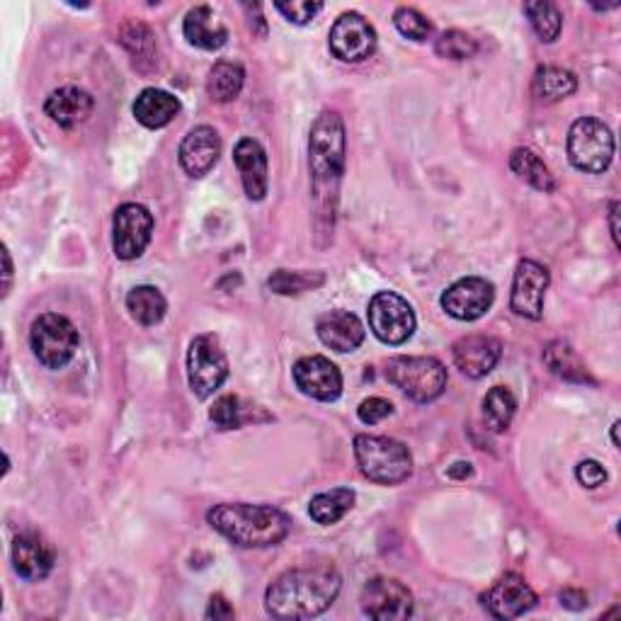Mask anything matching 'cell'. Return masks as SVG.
<instances>
[{"instance_id":"3957f363","label":"cell","mask_w":621,"mask_h":621,"mask_svg":"<svg viewBox=\"0 0 621 621\" xmlns=\"http://www.w3.org/2000/svg\"><path fill=\"white\" fill-rule=\"evenodd\" d=\"M345 122L337 112H323L311 126L309 136V166L313 195L328 212L335 209L337 187L345 175Z\"/></svg>"},{"instance_id":"bcb514c9","label":"cell","mask_w":621,"mask_h":621,"mask_svg":"<svg viewBox=\"0 0 621 621\" xmlns=\"http://www.w3.org/2000/svg\"><path fill=\"white\" fill-rule=\"evenodd\" d=\"M617 430H619V420H617V423L612 425V444H614V447H619V437H617Z\"/></svg>"},{"instance_id":"ac0fdd59","label":"cell","mask_w":621,"mask_h":621,"mask_svg":"<svg viewBox=\"0 0 621 621\" xmlns=\"http://www.w3.org/2000/svg\"><path fill=\"white\" fill-rule=\"evenodd\" d=\"M221 156V136L214 126H195L180 144V166L192 178L204 175L217 166Z\"/></svg>"},{"instance_id":"e0dca14e","label":"cell","mask_w":621,"mask_h":621,"mask_svg":"<svg viewBox=\"0 0 621 621\" xmlns=\"http://www.w3.org/2000/svg\"><path fill=\"white\" fill-rule=\"evenodd\" d=\"M502 355L500 340L490 335H466L452 347L454 365L468 379H484L496 369Z\"/></svg>"},{"instance_id":"484cf974","label":"cell","mask_w":621,"mask_h":621,"mask_svg":"<svg viewBox=\"0 0 621 621\" xmlns=\"http://www.w3.org/2000/svg\"><path fill=\"white\" fill-rule=\"evenodd\" d=\"M510 168L512 173L518 175L520 180H524L526 185H532L534 190L539 192H556V178L554 173L546 168V163L539 158L534 151L530 148H514L512 156H510Z\"/></svg>"},{"instance_id":"2e32d148","label":"cell","mask_w":621,"mask_h":621,"mask_svg":"<svg viewBox=\"0 0 621 621\" xmlns=\"http://www.w3.org/2000/svg\"><path fill=\"white\" fill-rule=\"evenodd\" d=\"M480 602H484L490 617L518 619L536 605V592L518 573H506L494 583V588L480 595Z\"/></svg>"},{"instance_id":"8992f818","label":"cell","mask_w":621,"mask_h":621,"mask_svg":"<svg viewBox=\"0 0 621 621\" xmlns=\"http://www.w3.org/2000/svg\"><path fill=\"white\" fill-rule=\"evenodd\" d=\"M614 158V136L597 117H580L568 132V160L583 173L600 175Z\"/></svg>"},{"instance_id":"4dcf8cb0","label":"cell","mask_w":621,"mask_h":621,"mask_svg":"<svg viewBox=\"0 0 621 621\" xmlns=\"http://www.w3.org/2000/svg\"><path fill=\"white\" fill-rule=\"evenodd\" d=\"M518 410V398L508 386H494L484 398V423L490 432H506Z\"/></svg>"},{"instance_id":"d6a6232c","label":"cell","mask_w":621,"mask_h":621,"mask_svg":"<svg viewBox=\"0 0 621 621\" xmlns=\"http://www.w3.org/2000/svg\"><path fill=\"white\" fill-rule=\"evenodd\" d=\"M524 15L530 18L539 40L546 42V44L558 40L561 27H564V15H561V10L554 3H548V0H534V3H524Z\"/></svg>"},{"instance_id":"ab89813d","label":"cell","mask_w":621,"mask_h":621,"mask_svg":"<svg viewBox=\"0 0 621 621\" xmlns=\"http://www.w3.org/2000/svg\"><path fill=\"white\" fill-rule=\"evenodd\" d=\"M576 478H578V484L585 488H600L607 480V472L600 462L588 459L576 466Z\"/></svg>"},{"instance_id":"f35d334b","label":"cell","mask_w":621,"mask_h":621,"mask_svg":"<svg viewBox=\"0 0 621 621\" xmlns=\"http://www.w3.org/2000/svg\"><path fill=\"white\" fill-rule=\"evenodd\" d=\"M357 415L365 425H377L381 420H386L389 415H393V406L391 401H386V398H367V401H362L357 408Z\"/></svg>"},{"instance_id":"ba28073f","label":"cell","mask_w":621,"mask_h":621,"mask_svg":"<svg viewBox=\"0 0 621 621\" xmlns=\"http://www.w3.org/2000/svg\"><path fill=\"white\" fill-rule=\"evenodd\" d=\"M229 379V359L217 335H197L187 350V381L197 398L214 396Z\"/></svg>"},{"instance_id":"f1b7e54d","label":"cell","mask_w":621,"mask_h":621,"mask_svg":"<svg viewBox=\"0 0 621 621\" xmlns=\"http://www.w3.org/2000/svg\"><path fill=\"white\" fill-rule=\"evenodd\" d=\"M532 90L542 102H558V100H566L568 96H573V92L578 90V78L570 71H566V68L542 66L534 74Z\"/></svg>"},{"instance_id":"e575fe53","label":"cell","mask_w":621,"mask_h":621,"mask_svg":"<svg viewBox=\"0 0 621 621\" xmlns=\"http://www.w3.org/2000/svg\"><path fill=\"white\" fill-rule=\"evenodd\" d=\"M435 52L442 58H450V62H466V58H472L478 52V44L472 34L462 30H450L437 40Z\"/></svg>"},{"instance_id":"b9f144b4","label":"cell","mask_w":621,"mask_h":621,"mask_svg":"<svg viewBox=\"0 0 621 621\" xmlns=\"http://www.w3.org/2000/svg\"><path fill=\"white\" fill-rule=\"evenodd\" d=\"M558 600H561V605H564V607L576 609V612H578V609H583V607H588V595H585L583 590H573V588L561 590Z\"/></svg>"},{"instance_id":"1f68e13d","label":"cell","mask_w":621,"mask_h":621,"mask_svg":"<svg viewBox=\"0 0 621 621\" xmlns=\"http://www.w3.org/2000/svg\"><path fill=\"white\" fill-rule=\"evenodd\" d=\"M325 285L323 273H307V269H277L273 277L267 279V287L275 291V295L282 297H297L303 291L319 289Z\"/></svg>"},{"instance_id":"7a4b0ae2","label":"cell","mask_w":621,"mask_h":621,"mask_svg":"<svg viewBox=\"0 0 621 621\" xmlns=\"http://www.w3.org/2000/svg\"><path fill=\"white\" fill-rule=\"evenodd\" d=\"M207 522L241 548H267L285 542L291 532V518L273 506L251 502H221L207 512Z\"/></svg>"},{"instance_id":"d590c367","label":"cell","mask_w":621,"mask_h":621,"mask_svg":"<svg viewBox=\"0 0 621 621\" xmlns=\"http://www.w3.org/2000/svg\"><path fill=\"white\" fill-rule=\"evenodd\" d=\"M393 25L403 37L413 42H425L432 34V22L415 8H398L393 13Z\"/></svg>"},{"instance_id":"d6986e66","label":"cell","mask_w":621,"mask_h":621,"mask_svg":"<svg viewBox=\"0 0 621 621\" xmlns=\"http://www.w3.org/2000/svg\"><path fill=\"white\" fill-rule=\"evenodd\" d=\"M233 163L241 173L243 190L248 195L251 202H263L267 197V154L260 146V142H255L251 136H243L241 142L233 148Z\"/></svg>"},{"instance_id":"603a6c76","label":"cell","mask_w":621,"mask_h":621,"mask_svg":"<svg viewBox=\"0 0 621 621\" xmlns=\"http://www.w3.org/2000/svg\"><path fill=\"white\" fill-rule=\"evenodd\" d=\"M182 34L187 42L204 52H217L229 42V30L214 18V10L209 5H195L185 15Z\"/></svg>"},{"instance_id":"5bb4252c","label":"cell","mask_w":621,"mask_h":621,"mask_svg":"<svg viewBox=\"0 0 621 621\" xmlns=\"http://www.w3.org/2000/svg\"><path fill=\"white\" fill-rule=\"evenodd\" d=\"M496 301V287L484 277H464L444 291L440 303L456 321H478Z\"/></svg>"},{"instance_id":"83f0119b","label":"cell","mask_w":621,"mask_h":621,"mask_svg":"<svg viewBox=\"0 0 621 621\" xmlns=\"http://www.w3.org/2000/svg\"><path fill=\"white\" fill-rule=\"evenodd\" d=\"M355 490L353 488H335L328 490V494H319L311 498L309 502V514L313 522H319L323 526L337 524L345 514L355 508Z\"/></svg>"},{"instance_id":"44dd1931","label":"cell","mask_w":621,"mask_h":621,"mask_svg":"<svg viewBox=\"0 0 621 621\" xmlns=\"http://www.w3.org/2000/svg\"><path fill=\"white\" fill-rule=\"evenodd\" d=\"M315 333H319L321 343L335 353H355L365 343V325L350 311L323 313L315 323Z\"/></svg>"},{"instance_id":"4fadbf2b","label":"cell","mask_w":621,"mask_h":621,"mask_svg":"<svg viewBox=\"0 0 621 621\" xmlns=\"http://www.w3.org/2000/svg\"><path fill=\"white\" fill-rule=\"evenodd\" d=\"M548 269L534 260H520L514 269L510 309L522 319L539 321L544 315V297L548 289Z\"/></svg>"},{"instance_id":"ee69618b","label":"cell","mask_w":621,"mask_h":621,"mask_svg":"<svg viewBox=\"0 0 621 621\" xmlns=\"http://www.w3.org/2000/svg\"><path fill=\"white\" fill-rule=\"evenodd\" d=\"M472 474H474L472 464H464V462L454 464V466L450 468V476H452V478H466V476H472Z\"/></svg>"},{"instance_id":"7402d4cb","label":"cell","mask_w":621,"mask_h":621,"mask_svg":"<svg viewBox=\"0 0 621 621\" xmlns=\"http://www.w3.org/2000/svg\"><path fill=\"white\" fill-rule=\"evenodd\" d=\"M92 110H96V100H92L88 90L76 86L54 90L44 102L46 117L64 129H74L78 124H84L92 114Z\"/></svg>"},{"instance_id":"277c9868","label":"cell","mask_w":621,"mask_h":621,"mask_svg":"<svg viewBox=\"0 0 621 621\" xmlns=\"http://www.w3.org/2000/svg\"><path fill=\"white\" fill-rule=\"evenodd\" d=\"M355 459L362 476L379 486H398L413 474V456H410V450L403 442L393 437L357 435Z\"/></svg>"},{"instance_id":"60d3db41","label":"cell","mask_w":621,"mask_h":621,"mask_svg":"<svg viewBox=\"0 0 621 621\" xmlns=\"http://www.w3.org/2000/svg\"><path fill=\"white\" fill-rule=\"evenodd\" d=\"M207 619H233V607L224 595H214L207 607Z\"/></svg>"},{"instance_id":"d4e9b609","label":"cell","mask_w":621,"mask_h":621,"mask_svg":"<svg viewBox=\"0 0 621 621\" xmlns=\"http://www.w3.org/2000/svg\"><path fill=\"white\" fill-rule=\"evenodd\" d=\"M245 84V68L239 62L221 58L212 66L207 78V92L214 102H231L241 96Z\"/></svg>"},{"instance_id":"f6af8a7d","label":"cell","mask_w":621,"mask_h":621,"mask_svg":"<svg viewBox=\"0 0 621 621\" xmlns=\"http://www.w3.org/2000/svg\"><path fill=\"white\" fill-rule=\"evenodd\" d=\"M3 260H5V295L10 291V282H13V263H10V253L3 248Z\"/></svg>"},{"instance_id":"836d02e7","label":"cell","mask_w":621,"mask_h":621,"mask_svg":"<svg viewBox=\"0 0 621 621\" xmlns=\"http://www.w3.org/2000/svg\"><path fill=\"white\" fill-rule=\"evenodd\" d=\"M209 420H212L214 428L219 430H239L248 420H253V410L248 406H243L239 396H221L214 401V406L209 408Z\"/></svg>"},{"instance_id":"cb8c5ba5","label":"cell","mask_w":621,"mask_h":621,"mask_svg":"<svg viewBox=\"0 0 621 621\" xmlns=\"http://www.w3.org/2000/svg\"><path fill=\"white\" fill-rule=\"evenodd\" d=\"M132 112L138 124H144L146 129H160V126H168L175 117H178L180 100L168 90L146 88L138 92Z\"/></svg>"},{"instance_id":"30bf717a","label":"cell","mask_w":621,"mask_h":621,"mask_svg":"<svg viewBox=\"0 0 621 621\" xmlns=\"http://www.w3.org/2000/svg\"><path fill=\"white\" fill-rule=\"evenodd\" d=\"M154 233V214L144 204L126 202L114 212L112 219V251L120 260L142 257Z\"/></svg>"},{"instance_id":"52a82bcc","label":"cell","mask_w":621,"mask_h":621,"mask_svg":"<svg viewBox=\"0 0 621 621\" xmlns=\"http://www.w3.org/2000/svg\"><path fill=\"white\" fill-rule=\"evenodd\" d=\"M80 343L76 325L62 313H44L32 323V353L46 369H64L74 359Z\"/></svg>"},{"instance_id":"7bdbcfd3","label":"cell","mask_w":621,"mask_h":621,"mask_svg":"<svg viewBox=\"0 0 621 621\" xmlns=\"http://www.w3.org/2000/svg\"><path fill=\"white\" fill-rule=\"evenodd\" d=\"M617 217H619V202H612L609 207V226H612V241L619 248V226H617Z\"/></svg>"},{"instance_id":"4316f807","label":"cell","mask_w":621,"mask_h":621,"mask_svg":"<svg viewBox=\"0 0 621 621\" xmlns=\"http://www.w3.org/2000/svg\"><path fill=\"white\" fill-rule=\"evenodd\" d=\"M544 362H546V367L564 381L595 386V379L590 377V372L585 369L580 357L576 355V350H573L568 343H564V340H556V343H551L544 350Z\"/></svg>"},{"instance_id":"ffe728a7","label":"cell","mask_w":621,"mask_h":621,"mask_svg":"<svg viewBox=\"0 0 621 621\" xmlns=\"http://www.w3.org/2000/svg\"><path fill=\"white\" fill-rule=\"evenodd\" d=\"M56 551L37 534H20L13 542V568L25 580H44L54 570Z\"/></svg>"},{"instance_id":"7c38bea8","label":"cell","mask_w":621,"mask_h":621,"mask_svg":"<svg viewBox=\"0 0 621 621\" xmlns=\"http://www.w3.org/2000/svg\"><path fill=\"white\" fill-rule=\"evenodd\" d=\"M362 612L377 621H403L413 614V595L401 580L374 578L362 590Z\"/></svg>"},{"instance_id":"9c48e42d","label":"cell","mask_w":621,"mask_h":621,"mask_svg":"<svg viewBox=\"0 0 621 621\" xmlns=\"http://www.w3.org/2000/svg\"><path fill=\"white\" fill-rule=\"evenodd\" d=\"M369 328L386 345H403L415 333L413 307L396 291H379L369 301Z\"/></svg>"},{"instance_id":"f546056e","label":"cell","mask_w":621,"mask_h":621,"mask_svg":"<svg viewBox=\"0 0 621 621\" xmlns=\"http://www.w3.org/2000/svg\"><path fill=\"white\" fill-rule=\"evenodd\" d=\"M126 311L132 313V319L136 323L156 325L163 321V315H166L168 301L156 287L142 285V287H134L126 295Z\"/></svg>"},{"instance_id":"74e56055","label":"cell","mask_w":621,"mask_h":621,"mask_svg":"<svg viewBox=\"0 0 621 621\" xmlns=\"http://www.w3.org/2000/svg\"><path fill=\"white\" fill-rule=\"evenodd\" d=\"M275 8L289 22H295V25H309L323 10V3H315V0H291V3H275Z\"/></svg>"},{"instance_id":"9a60e30c","label":"cell","mask_w":621,"mask_h":621,"mask_svg":"<svg viewBox=\"0 0 621 621\" xmlns=\"http://www.w3.org/2000/svg\"><path fill=\"white\" fill-rule=\"evenodd\" d=\"M291 374H295L297 389L303 396L315 398V401L331 403L343 393V374L323 355L301 357Z\"/></svg>"},{"instance_id":"8fae6325","label":"cell","mask_w":621,"mask_h":621,"mask_svg":"<svg viewBox=\"0 0 621 621\" xmlns=\"http://www.w3.org/2000/svg\"><path fill=\"white\" fill-rule=\"evenodd\" d=\"M328 46L343 64H359L377 49V30L359 13H343L328 34Z\"/></svg>"},{"instance_id":"5b68a950","label":"cell","mask_w":621,"mask_h":621,"mask_svg":"<svg viewBox=\"0 0 621 621\" xmlns=\"http://www.w3.org/2000/svg\"><path fill=\"white\" fill-rule=\"evenodd\" d=\"M386 379L418 403H432L447 389V367L435 357H393Z\"/></svg>"},{"instance_id":"8d00e7d4","label":"cell","mask_w":621,"mask_h":621,"mask_svg":"<svg viewBox=\"0 0 621 621\" xmlns=\"http://www.w3.org/2000/svg\"><path fill=\"white\" fill-rule=\"evenodd\" d=\"M122 44L126 46L132 56L136 58H151L156 52V37L142 22H129V25L122 30Z\"/></svg>"},{"instance_id":"6da1fadb","label":"cell","mask_w":621,"mask_h":621,"mask_svg":"<svg viewBox=\"0 0 621 621\" xmlns=\"http://www.w3.org/2000/svg\"><path fill=\"white\" fill-rule=\"evenodd\" d=\"M343 578L333 566L295 568L267 588L265 605L275 619H313L337 600Z\"/></svg>"}]
</instances>
